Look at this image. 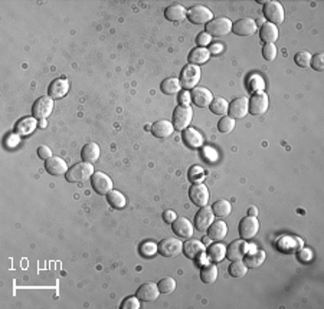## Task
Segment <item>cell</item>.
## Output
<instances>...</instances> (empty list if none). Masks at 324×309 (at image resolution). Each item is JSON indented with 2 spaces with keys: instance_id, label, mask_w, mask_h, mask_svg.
I'll return each instance as SVG.
<instances>
[{
  "instance_id": "32",
  "label": "cell",
  "mask_w": 324,
  "mask_h": 309,
  "mask_svg": "<svg viewBox=\"0 0 324 309\" xmlns=\"http://www.w3.org/2000/svg\"><path fill=\"white\" fill-rule=\"evenodd\" d=\"M265 258H267V254L264 250H254L251 254H248L246 258H245V265H246V268L248 269H255V268H259L264 261H265Z\"/></svg>"
},
{
  "instance_id": "47",
  "label": "cell",
  "mask_w": 324,
  "mask_h": 309,
  "mask_svg": "<svg viewBox=\"0 0 324 309\" xmlns=\"http://www.w3.org/2000/svg\"><path fill=\"white\" fill-rule=\"evenodd\" d=\"M121 309H140V299L137 296L126 298L121 303Z\"/></svg>"
},
{
  "instance_id": "44",
  "label": "cell",
  "mask_w": 324,
  "mask_h": 309,
  "mask_svg": "<svg viewBox=\"0 0 324 309\" xmlns=\"http://www.w3.org/2000/svg\"><path fill=\"white\" fill-rule=\"evenodd\" d=\"M157 245L153 243V242H144L141 247H140V253L144 258H153L154 254L157 253Z\"/></svg>"
},
{
  "instance_id": "20",
  "label": "cell",
  "mask_w": 324,
  "mask_h": 309,
  "mask_svg": "<svg viewBox=\"0 0 324 309\" xmlns=\"http://www.w3.org/2000/svg\"><path fill=\"white\" fill-rule=\"evenodd\" d=\"M246 252H248V245L245 243L243 239L235 240L229 246H227V258L231 262L243 259V256L246 254Z\"/></svg>"
},
{
  "instance_id": "22",
  "label": "cell",
  "mask_w": 324,
  "mask_h": 309,
  "mask_svg": "<svg viewBox=\"0 0 324 309\" xmlns=\"http://www.w3.org/2000/svg\"><path fill=\"white\" fill-rule=\"evenodd\" d=\"M45 170H46L51 175H61L66 174L69 168L66 166V163H65L64 159H61V157H51V159L46 160V163H45Z\"/></svg>"
},
{
  "instance_id": "16",
  "label": "cell",
  "mask_w": 324,
  "mask_h": 309,
  "mask_svg": "<svg viewBox=\"0 0 324 309\" xmlns=\"http://www.w3.org/2000/svg\"><path fill=\"white\" fill-rule=\"evenodd\" d=\"M268 107H269L268 95L264 94V92H257L250 99V112H251L252 115H262V114H265Z\"/></svg>"
},
{
  "instance_id": "33",
  "label": "cell",
  "mask_w": 324,
  "mask_h": 309,
  "mask_svg": "<svg viewBox=\"0 0 324 309\" xmlns=\"http://www.w3.org/2000/svg\"><path fill=\"white\" fill-rule=\"evenodd\" d=\"M216 279H218V268H216V265H211V263L205 265L202 270H201V280L206 285H211Z\"/></svg>"
},
{
  "instance_id": "5",
  "label": "cell",
  "mask_w": 324,
  "mask_h": 309,
  "mask_svg": "<svg viewBox=\"0 0 324 309\" xmlns=\"http://www.w3.org/2000/svg\"><path fill=\"white\" fill-rule=\"evenodd\" d=\"M157 250H159V253L162 254L163 258H167V259L176 258V256H179V254L182 253V250H183V243H182L179 239L175 238L163 239L162 242L157 245Z\"/></svg>"
},
{
  "instance_id": "25",
  "label": "cell",
  "mask_w": 324,
  "mask_h": 309,
  "mask_svg": "<svg viewBox=\"0 0 324 309\" xmlns=\"http://www.w3.org/2000/svg\"><path fill=\"white\" fill-rule=\"evenodd\" d=\"M173 131H175L173 124H171L170 121H166V119L157 121V122H154L153 125H152V134L156 138H167V137H170L173 134Z\"/></svg>"
},
{
  "instance_id": "49",
  "label": "cell",
  "mask_w": 324,
  "mask_h": 309,
  "mask_svg": "<svg viewBox=\"0 0 324 309\" xmlns=\"http://www.w3.org/2000/svg\"><path fill=\"white\" fill-rule=\"evenodd\" d=\"M38 156H39V159L42 160H49L51 157H54L52 156V151H51V148L49 147H46V145H42V147H39L38 148Z\"/></svg>"
},
{
  "instance_id": "6",
  "label": "cell",
  "mask_w": 324,
  "mask_h": 309,
  "mask_svg": "<svg viewBox=\"0 0 324 309\" xmlns=\"http://www.w3.org/2000/svg\"><path fill=\"white\" fill-rule=\"evenodd\" d=\"M264 16L269 23L281 24L284 22V8L280 2H265L264 3Z\"/></svg>"
},
{
  "instance_id": "38",
  "label": "cell",
  "mask_w": 324,
  "mask_h": 309,
  "mask_svg": "<svg viewBox=\"0 0 324 309\" xmlns=\"http://www.w3.org/2000/svg\"><path fill=\"white\" fill-rule=\"evenodd\" d=\"M248 88H250V91L254 92V94H257V92H262V89L265 88V82L264 80L259 76L258 73H254L251 75L250 78H248Z\"/></svg>"
},
{
  "instance_id": "55",
  "label": "cell",
  "mask_w": 324,
  "mask_h": 309,
  "mask_svg": "<svg viewBox=\"0 0 324 309\" xmlns=\"http://www.w3.org/2000/svg\"><path fill=\"white\" fill-rule=\"evenodd\" d=\"M41 121H42V122H41V127L43 128V127H45V125H46V124H45V121H43V119H41Z\"/></svg>"
},
{
  "instance_id": "21",
  "label": "cell",
  "mask_w": 324,
  "mask_h": 309,
  "mask_svg": "<svg viewBox=\"0 0 324 309\" xmlns=\"http://www.w3.org/2000/svg\"><path fill=\"white\" fill-rule=\"evenodd\" d=\"M69 89V82L65 78H58V80L52 81L48 88V95L52 99H61L68 94Z\"/></svg>"
},
{
  "instance_id": "48",
  "label": "cell",
  "mask_w": 324,
  "mask_h": 309,
  "mask_svg": "<svg viewBox=\"0 0 324 309\" xmlns=\"http://www.w3.org/2000/svg\"><path fill=\"white\" fill-rule=\"evenodd\" d=\"M196 43H197L199 48H205V46H208V45L212 43V36L206 32H201L196 36Z\"/></svg>"
},
{
  "instance_id": "30",
  "label": "cell",
  "mask_w": 324,
  "mask_h": 309,
  "mask_svg": "<svg viewBox=\"0 0 324 309\" xmlns=\"http://www.w3.org/2000/svg\"><path fill=\"white\" fill-rule=\"evenodd\" d=\"M206 256L213 263H219V262L223 261L225 256H227V246L222 245V243H213L208 247Z\"/></svg>"
},
{
  "instance_id": "28",
  "label": "cell",
  "mask_w": 324,
  "mask_h": 309,
  "mask_svg": "<svg viewBox=\"0 0 324 309\" xmlns=\"http://www.w3.org/2000/svg\"><path fill=\"white\" fill-rule=\"evenodd\" d=\"M209 58H211V52H209V49L199 48V46H197V48H194L193 50H190L187 61H189V64L190 65H196V66H199V65L206 64V62L209 61Z\"/></svg>"
},
{
  "instance_id": "7",
  "label": "cell",
  "mask_w": 324,
  "mask_h": 309,
  "mask_svg": "<svg viewBox=\"0 0 324 309\" xmlns=\"http://www.w3.org/2000/svg\"><path fill=\"white\" fill-rule=\"evenodd\" d=\"M91 186L99 196H107L113 190V180L103 171H95L91 177Z\"/></svg>"
},
{
  "instance_id": "11",
  "label": "cell",
  "mask_w": 324,
  "mask_h": 309,
  "mask_svg": "<svg viewBox=\"0 0 324 309\" xmlns=\"http://www.w3.org/2000/svg\"><path fill=\"white\" fill-rule=\"evenodd\" d=\"M239 236L243 240H250V239L255 238L257 233L259 231V222L257 217L254 216H248L243 217L241 223H239Z\"/></svg>"
},
{
  "instance_id": "50",
  "label": "cell",
  "mask_w": 324,
  "mask_h": 309,
  "mask_svg": "<svg viewBox=\"0 0 324 309\" xmlns=\"http://www.w3.org/2000/svg\"><path fill=\"white\" fill-rule=\"evenodd\" d=\"M190 101H192V98H190V94L187 92L186 89H185L183 92H180V94H179V104H180V105L186 107V105L190 104Z\"/></svg>"
},
{
  "instance_id": "37",
  "label": "cell",
  "mask_w": 324,
  "mask_h": 309,
  "mask_svg": "<svg viewBox=\"0 0 324 309\" xmlns=\"http://www.w3.org/2000/svg\"><path fill=\"white\" fill-rule=\"evenodd\" d=\"M107 201L114 209H122V207H126V197L122 196L120 191L117 190H111L107 194Z\"/></svg>"
},
{
  "instance_id": "8",
  "label": "cell",
  "mask_w": 324,
  "mask_h": 309,
  "mask_svg": "<svg viewBox=\"0 0 324 309\" xmlns=\"http://www.w3.org/2000/svg\"><path fill=\"white\" fill-rule=\"evenodd\" d=\"M54 110V99L49 95H43L38 98L32 107V115L36 119L48 118Z\"/></svg>"
},
{
  "instance_id": "3",
  "label": "cell",
  "mask_w": 324,
  "mask_h": 309,
  "mask_svg": "<svg viewBox=\"0 0 324 309\" xmlns=\"http://www.w3.org/2000/svg\"><path fill=\"white\" fill-rule=\"evenodd\" d=\"M201 75H202V72L199 66L190 64L186 65L180 72V78H179L182 88H185L187 91V89H193L197 87V84L201 81Z\"/></svg>"
},
{
  "instance_id": "36",
  "label": "cell",
  "mask_w": 324,
  "mask_h": 309,
  "mask_svg": "<svg viewBox=\"0 0 324 309\" xmlns=\"http://www.w3.org/2000/svg\"><path fill=\"white\" fill-rule=\"evenodd\" d=\"M211 111L216 115H227L228 114V108H229V104L225 98H213V101L209 105Z\"/></svg>"
},
{
  "instance_id": "27",
  "label": "cell",
  "mask_w": 324,
  "mask_h": 309,
  "mask_svg": "<svg viewBox=\"0 0 324 309\" xmlns=\"http://www.w3.org/2000/svg\"><path fill=\"white\" fill-rule=\"evenodd\" d=\"M228 235V226L227 223L222 222V220H218V222H213L209 226L208 229V236L211 240H215V242H220L222 239L227 238Z\"/></svg>"
},
{
  "instance_id": "10",
  "label": "cell",
  "mask_w": 324,
  "mask_h": 309,
  "mask_svg": "<svg viewBox=\"0 0 324 309\" xmlns=\"http://www.w3.org/2000/svg\"><path fill=\"white\" fill-rule=\"evenodd\" d=\"M189 198L196 206H208L209 203V190L203 183H194L189 189Z\"/></svg>"
},
{
  "instance_id": "40",
  "label": "cell",
  "mask_w": 324,
  "mask_h": 309,
  "mask_svg": "<svg viewBox=\"0 0 324 309\" xmlns=\"http://www.w3.org/2000/svg\"><path fill=\"white\" fill-rule=\"evenodd\" d=\"M160 293H173L176 289V280L170 276L163 277L162 280L157 284Z\"/></svg>"
},
{
  "instance_id": "18",
  "label": "cell",
  "mask_w": 324,
  "mask_h": 309,
  "mask_svg": "<svg viewBox=\"0 0 324 309\" xmlns=\"http://www.w3.org/2000/svg\"><path fill=\"white\" fill-rule=\"evenodd\" d=\"M160 295V291H159V286L153 284V282H147V284H143L137 289L136 292V296L141 302H153L159 298Z\"/></svg>"
},
{
  "instance_id": "46",
  "label": "cell",
  "mask_w": 324,
  "mask_h": 309,
  "mask_svg": "<svg viewBox=\"0 0 324 309\" xmlns=\"http://www.w3.org/2000/svg\"><path fill=\"white\" fill-rule=\"evenodd\" d=\"M310 65L313 66V69L317 72H323L324 71V54L323 52H318L314 56H311V62Z\"/></svg>"
},
{
  "instance_id": "1",
  "label": "cell",
  "mask_w": 324,
  "mask_h": 309,
  "mask_svg": "<svg viewBox=\"0 0 324 309\" xmlns=\"http://www.w3.org/2000/svg\"><path fill=\"white\" fill-rule=\"evenodd\" d=\"M95 171H94V166L91 163H87V161H82V163H78L72 166L68 173L65 174L66 180L69 183H80V182H85L92 177Z\"/></svg>"
},
{
  "instance_id": "54",
  "label": "cell",
  "mask_w": 324,
  "mask_h": 309,
  "mask_svg": "<svg viewBox=\"0 0 324 309\" xmlns=\"http://www.w3.org/2000/svg\"><path fill=\"white\" fill-rule=\"evenodd\" d=\"M257 214H258V209H257V207H250V209H248V216L257 217Z\"/></svg>"
},
{
  "instance_id": "23",
  "label": "cell",
  "mask_w": 324,
  "mask_h": 309,
  "mask_svg": "<svg viewBox=\"0 0 324 309\" xmlns=\"http://www.w3.org/2000/svg\"><path fill=\"white\" fill-rule=\"evenodd\" d=\"M182 138L186 144L187 147L190 148H201L203 145V137L202 134L194 130V128H186L183 130V134H182Z\"/></svg>"
},
{
  "instance_id": "26",
  "label": "cell",
  "mask_w": 324,
  "mask_h": 309,
  "mask_svg": "<svg viewBox=\"0 0 324 309\" xmlns=\"http://www.w3.org/2000/svg\"><path fill=\"white\" fill-rule=\"evenodd\" d=\"M38 127V121L35 117H26L17 121L15 125V133L17 135H31Z\"/></svg>"
},
{
  "instance_id": "2",
  "label": "cell",
  "mask_w": 324,
  "mask_h": 309,
  "mask_svg": "<svg viewBox=\"0 0 324 309\" xmlns=\"http://www.w3.org/2000/svg\"><path fill=\"white\" fill-rule=\"evenodd\" d=\"M205 29V32L211 35L212 38H222L232 32V22L228 17H213V20L206 24Z\"/></svg>"
},
{
  "instance_id": "41",
  "label": "cell",
  "mask_w": 324,
  "mask_h": 309,
  "mask_svg": "<svg viewBox=\"0 0 324 309\" xmlns=\"http://www.w3.org/2000/svg\"><path fill=\"white\" fill-rule=\"evenodd\" d=\"M234 128H235V119L231 118V117H223V118L218 122L219 133H222V134H229V133H232Z\"/></svg>"
},
{
  "instance_id": "13",
  "label": "cell",
  "mask_w": 324,
  "mask_h": 309,
  "mask_svg": "<svg viewBox=\"0 0 324 309\" xmlns=\"http://www.w3.org/2000/svg\"><path fill=\"white\" fill-rule=\"evenodd\" d=\"M213 219H215V214L212 212V207H201V210L194 216V227L199 231H206L213 223Z\"/></svg>"
},
{
  "instance_id": "51",
  "label": "cell",
  "mask_w": 324,
  "mask_h": 309,
  "mask_svg": "<svg viewBox=\"0 0 324 309\" xmlns=\"http://www.w3.org/2000/svg\"><path fill=\"white\" fill-rule=\"evenodd\" d=\"M176 219H178V217H176V213H175L173 210H166V212L163 213V220L166 223H169V224H171Z\"/></svg>"
},
{
  "instance_id": "34",
  "label": "cell",
  "mask_w": 324,
  "mask_h": 309,
  "mask_svg": "<svg viewBox=\"0 0 324 309\" xmlns=\"http://www.w3.org/2000/svg\"><path fill=\"white\" fill-rule=\"evenodd\" d=\"M212 212H213L215 216H218L219 219H223V217H228L231 214L232 204L225 198H220L218 201H215V204L212 206Z\"/></svg>"
},
{
  "instance_id": "43",
  "label": "cell",
  "mask_w": 324,
  "mask_h": 309,
  "mask_svg": "<svg viewBox=\"0 0 324 309\" xmlns=\"http://www.w3.org/2000/svg\"><path fill=\"white\" fill-rule=\"evenodd\" d=\"M294 62L298 66H301V68H307V66H310V62H311V54L307 52V50L298 52L297 55L294 56Z\"/></svg>"
},
{
  "instance_id": "24",
  "label": "cell",
  "mask_w": 324,
  "mask_h": 309,
  "mask_svg": "<svg viewBox=\"0 0 324 309\" xmlns=\"http://www.w3.org/2000/svg\"><path fill=\"white\" fill-rule=\"evenodd\" d=\"M164 17L170 22H182L187 17V10L182 5H170L164 9Z\"/></svg>"
},
{
  "instance_id": "12",
  "label": "cell",
  "mask_w": 324,
  "mask_h": 309,
  "mask_svg": "<svg viewBox=\"0 0 324 309\" xmlns=\"http://www.w3.org/2000/svg\"><path fill=\"white\" fill-rule=\"evenodd\" d=\"M258 29V26L255 23V19L252 17H243L236 20L235 23H232V32L238 36H252L255 35Z\"/></svg>"
},
{
  "instance_id": "15",
  "label": "cell",
  "mask_w": 324,
  "mask_h": 309,
  "mask_svg": "<svg viewBox=\"0 0 324 309\" xmlns=\"http://www.w3.org/2000/svg\"><path fill=\"white\" fill-rule=\"evenodd\" d=\"M250 112V101L246 98H236L229 104L228 114L234 119H242Z\"/></svg>"
},
{
  "instance_id": "9",
  "label": "cell",
  "mask_w": 324,
  "mask_h": 309,
  "mask_svg": "<svg viewBox=\"0 0 324 309\" xmlns=\"http://www.w3.org/2000/svg\"><path fill=\"white\" fill-rule=\"evenodd\" d=\"M187 19L194 24H208L211 20H213V13L209 10V8L197 5L187 10Z\"/></svg>"
},
{
  "instance_id": "29",
  "label": "cell",
  "mask_w": 324,
  "mask_h": 309,
  "mask_svg": "<svg viewBox=\"0 0 324 309\" xmlns=\"http://www.w3.org/2000/svg\"><path fill=\"white\" fill-rule=\"evenodd\" d=\"M259 38L265 43H274L276 40H278V28L276 24L265 22L259 29Z\"/></svg>"
},
{
  "instance_id": "42",
  "label": "cell",
  "mask_w": 324,
  "mask_h": 309,
  "mask_svg": "<svg viewBox=\"0 0 324 309\" xmlns=\"http://www.w3.org/2000/svg\"><path fill=\"white\" fill-rule=\"evenodd\" d=\"M187 177L193 184L194 183H201L205 178V171L201 166H192L187 171Z\"/></svg>"
},
{
  "instance_id": "45",
  "label": "cell",
  "mask_w": 324,
  "mask_h": 309,
  "mask_svg": "<svg viewBox=\"0 0 324 309\" xmlns=\"http://www.w3.org/2000/svg\"><path fill=\"white\" fill-rule=\"evenodd\" d=\"M277 48L274 43H265V46L262 49V56H264V59L268 61V62H272L274 59L277 58Z\"/></svg>"
},
{
  "instance_id": "17",
  "label": "cell",
  "mask_w": 324,
  "mask_h": 309,
  "mask_svg": "<svg viewBox=\"0 0 324 309\" xmlns=\"http://www.w3.org/2000/svg\"><path fill=\"white\" fill-rule=\"evenodd\" d=\"M171 229L178 238L190 239L193 236V226L186 217H178L175 222L171 223Z\"/></svg>"
},
{
  "instance_id": "31",
  "label": "cell",
  "mask_w": 324,
  "mask_h": 309,
  "mask_svg": "<svg viewBox=\"0 0 324 309\" xmlns=\"http://www.w3.org/2000/svg\"><path fill=\"white\" fill-rule=\"evenodd\" d=\"M99 147H98V144L95 143H89L87 144L81 151V157H82V161H87V163H91V164H94L95 161H98L99 159Z\"/></svg>"
},
{
  "instance_id": "4",
  "label": "cell",
  "mask_w": 324,
  "mask_h": 309,
  "mask_svg": "<svg viewBox=\"0 0 324 309\" xmlns=\"http://www.w3.org/2000/svg\"><path fill=\"white\" fill-rule=\"evenodd\" d=\"M192 118H193V110L186 105H179L178 108L173 111V127L178 131H183L189 127V124L192 122Z\"/></svg>"
},
{
  "instance_id": "35",
  "label": "cell",
  "mask_w": 324,
  "mask_h": 309,
  "mask_svg": "<svg viewBox=\"0 0 324 309\" xmlns=\"http://www.w3.org/2000/svg\"><path fill=\"white\" fill-rule=\"evenodd\" d=\"M160 89H162L163 94H166V95H175V94L180 92L182 84H180L179 78H166L162 82Z\"/></svg>"
},
{
  "instance_id": "53",
  "label": "cell",
  "mask_w": 324,
  "mask_h": 309,
  "mask_svg": "<svg viewBox=\"0 0 324 309\" xmlns=\"http://www.w3.org/2000/svg\"><path fill=\"white\" fill-rule=\"evenodd\" d=\"M222 50H223L222 43H211V48H209L211 55H219V54H222Z\"/></svg>"
},
{
  "instance_id": "52",
  "label": "cell",
  "mask_w": 324,
  "mask_h": 309,
  "mask_svg": "<svg viewBox=\"0 0 324 309\" xmlns=\"http://www.w3.org/2000/svg\"><path fill=\"white\" fill-rule=\"evenodd\" d=\"M311 258H313V254H311V250H308V249H301L298 252V259L300 261L308 262L311 261Z\"/></svg>"
},
{
  "instance_id": "14",
  "label": "cell",
  "mask_w": 324,
  "mask_h": 309,
  "mask_svg": "<svg viewBox=\"0 0 324 309\" xmlns=\"http://www.w3.org/2000/svg\"><path fill=\"white\" fill-rule=\"evenodd\" d=\"M190 98H192L194 105L199 107V108H208L212 104V101H213V95H212L211 91L208 88L203 87L193 88Z\"/></svg>"
},
{
  "instance_id": "39",
  "label": "cell",
  "mask_w": 324,
  "mask_h": 309,
  "mask_svg": "<svg viewBox=\"0 0 324 309\" xmlns=\"http://www.w3.org/2000/svg\"><path fill=\"white\" fill-rule=\"evenodd\" d=\"M229 275L232 277H242L246 275V265L243 263L242 261H234L231 263V266H229Z\"/></svg>"
},
{
  "instance_id": "19",
  "label": "cell",
  "mask_w": 324,
  "mask_h": 309,
  "mask_svg": "<svg viewBox=\"0 0 324 309\" xmlns=\"http://www.w3.org/2000/svg\"><path fill=\"white\" fill-rule=\"evenodd\" d=\"M186 258L189 259H201L203 254H205V245L199 240H194V239H189L187 242L183 243V250H182Z\"/></svg>"
}]
</instances>
